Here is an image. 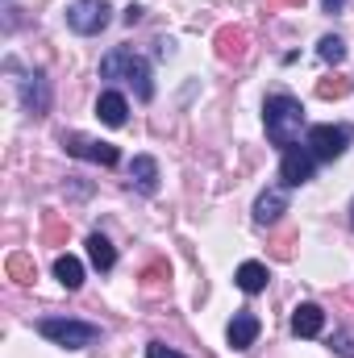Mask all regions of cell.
Returning a JSON list of instances; mask_svg holds the SVG:
<instances>
[{"label":"cell","mask_w":354,"mask_h":358,"mask_svg":"<svg viewBox=\"0 0 354 358\" xmlns=\"http://www.w3.org/2000/svg\"><path fill=\"white\" fill-rule=\"evenodd\" d=\"M263 117H267V138L275 142V146H292L296 138H300V129H304V108H300V100L296 96H267V108H263Z\"/></svg>","instance_id":"obj_1"},{"label":"cell","mask_w":354,"mask_h":358,"mask_svg":"<svg viewBox=\"0 0 354 358\" xmlns=\"http://www.w3.org/2000/svg\"><path fill=\"white\" fill-rule=\"evenodd\" d=\"M100 76H104V80H125L129 88L138 92V100H150V96H155L150 67H146V59H138L134 50H108V55L100 59Z\"/></svg>","instance_id":"obj_2"},{"label":"cell","mask_w":354,"mask_h":358,"mask_svg":"<svg viewBox=\"0 0 354 358\" xmlns=\"http://www.w3.org/2000/svg\"><path fill=\"white\" fill-rule=\"evenodd\" d=\"M38 334L50 338L55 346H67V350H84V346H92V342L100 338L96 325H88V321H63V317H46V321H38Z\"/></svg>","instance_id":"obj_3"},{"label":"cell","mask_w":354,"mask_h":358,"mask_svg":"<svg viewBox=\"0 0 354 358\" xmlns=\"http://www.w3.org/2000/svg\"><path fill=\"white\" fill-rule=\"evenodd\" d=\"M346 142H351V134L338 129V125H313V129H309V150H313V159L334 163V159L346 155Z\"/></svg>","instance_id":"obj_4"},{"label":"cell","mask_w":354,"mask_h":358,"mask_svg":"<svg viewBox=\"0 0 354 358\" xmlns=\"http://www.w3.org/2000/svg\"><path fill=\"white\" fill-rule=\"evenodd\" d=\"M67 25L76 29V34H100L104 25H108V4L104 0H76L71 8H67Z\"/></svg>","instance_id":"obj_5"},{"label":"cell","mask_w":354,"mask_h":358,"mask_svg":"<svg viewBox=\"0 0 354 358\" xmlns=\"http://www.w3.org/2000/svg\"><path fill=\"white\" fill-rule=\"evenodd\" d=\"M63 146H67V155H76V159H92V163H100V167H113V163L121 159L117 146H108V142H92V138H84V134H67Z\"/></svg>","instance_id":"obj_6"},{"label":"cell","mask_w":354,"mask_h":358,"mask_svg":"<svg viewBox=\"0 0 354 358\" xmlns=\"http://www.w3.org/2000/svg\"><path fill=\"white\" fill-rule=\"evenodd\" d=\"M279 179L288 187H300L313 179V150H300V146H288L283 150V163H279Z\"/></svg>","instance_id":"obj_7"},{"label":"cell","mask_w":354,"mask_h":358,"mask_svg":"<svg viewBox=\"0 0 354 358\" xmlns=\"http://www.w3.org/2000/svg\"><path fill=\"white\" fill-rule=\"evenodd\" d=\"M13 84L21 88V104H25L34 117L46 113V100H50V96H46V80H42V71H25V76L13 80Z\"/></svg>","instance_id":"obj_8"},{"label":"cell","mask_w":354,"mask_h":358,"mask_svg":"<svg viewBox=\"0 0 354 358\" xmlns=\"http://www.w3.org/2000/svg\"><path fill=\"white\" fill-rule=\"evenodd\" d=\"M283 213H288V192L283 187H267L263 196L255 200V221L259 225H275Z\"/></svg>","instance_id":"obj_9"},{"label":"cell","mask_w":354,"mask_h":358,"mask_svg":"<svg viewBox=\"0 0 354 358\" xmlns=\"http://www.w3.org/2000/svg\"><path fill=\"white\" fill-rule=\"evenodd\" d=\"M225 338H229V346H234V350L255 346V338H259V317H255V313H234V321H229Z\"/></svg>","instance_id":"obj_10"},{"label":"cell","mask_w":354,"mask_h":358,"mask_svg":"<svg viewBox=\"0 0 354 358\" xmlns=\"http://www.w3.org/2000/svg\"><path fill=\"white\" fill-rule=\"evenodd\" d=\"M325 329V313L317 308V304H300L296 313H292V334L296 338H317Z\"/></svg>","instance_id":"obj_11"},{"label":"cell","mask_w":354,"mask_h":358,"mask_svg":"<svg viewBox=\"0 0 354 358\" xmlns=\"http://www.w3.org/2000/svg\"><path fill=\"white\" fill-rule=\"evenodd\" d=\"M96 113H100V121L104 125H125V113H129V104H125V96L121 92H104L100 100H96Z\"/></svg>","instance_id":"obj_12"},{"label":"cell","mask_w":354,"mask_h":358,"mask_svg":"<svg viewBox=\"0 0 354 358\" xmlns=\"http://www.w3.org/2000/svg\"><path fill=\"white\" fill-rule=\"evenodd\" d=\"M129 176H134V183H138L142 192H159V163H155L150 155H138L134 167H129Z\"/></svg>","instance_id":"obj_13"},{"label":"cell","mask_w":354,"mask_h":358,"mask_svg":"<svg viewBox=\"0 0 354 358\" xmlns=\"http://www.w3.org/2000/svg\"><path fill=\"white\" fill-rule=\"evenodd\" d=\"M88 259L96 271H113V263H117V250H113V242L104 238V234H92L88 238Z\"/></svg>","instance_id":"obj_14"},{"label":"cell","mask_w":354,"mask_h":358,"mask_svg":"<svg viewBox=\"0 0 354 358\" xmlns=\"http://www.w3.org/2000/svg\"><path fill=\"white\" fill-rule=\"evenodd\" d=\"M55 279H59L63 287H71V292H76V287L84 283V263H80V259H71V255H59V259H55Z\"/></svg>","instance_id":"obj_15"},{"label":"cell","mask_w":354,"mask_h":358,"mask_svg":"<svg viewBox=\"0 0 354 358\" xmlns=\"http://www.w3.org/2000/svg\"><path fill=\"white\" fill-rule=\"evenodd\" d=\"M267 279H271V275H267L263 263H242V267H238V287H242V292H250V296H255V292H263Z\"/></svg>","instance_id":"obj_16"},{"label":"cell","mask_w":354,"mask_h":358,"mask_svg":"<svg viewBox=\"0 0 354 358\" xmlns=\"http://www.w3.org/2000/svg\"><path fill=\"white\" fill-rule=\"evenodd\" d=\"M217 55L221 59H242L246 55V34L242 29H221L217 34Z\"/></svg>","instance_id":"obj_17"},{"label":"cell","mask_w":354,"mask_h":358,"mask_svg":"<svg viewBox=\"0 0 354 358\" xmlns=\"http://www.w3.org/2000/svg\"><path fill=\"white\" fill-rule=\"evenodd\" d=\"M317 50H321V59H325V63H334V67L346 59V42H342V38H334V34H325V38L317 42Z\"/></svg>","instance_id":"obj_18"},{"label":"cell","mask_w":354,"mask_h":358,"mask_svg":"<svg viewBox=\"0 0 354 358\" xmlns=\"http://www.w3.org/2000/svg\"><path fill=\"white\" fill-rule=\"evenodd\" d=\"M8 275H13L17 283H29V279H34V263H29L25 255H13V259H8Z\"/></svg>","instance_id":"obj_19"},{"label":"cell","mask_w":354,"mask_h":358,"mask_svg":"<svg viewBox=\"0 0 354 358\" xmlns=\"http://www.w3.org/2000/svg\"><path fill=\"white\" fill-rule=\"evenodd\" d=\"M317 96H321V100H338V96H346V84H342V80H321V84H317Z\"/></svg>","instance_id":"obj_20"},{"label":"cell","mask_w":354,"mask_h":358,"mask_svg":"<svg viewBox=\"0 0 354 358\" xmlns=\"http://www.w3.org/2000/svg\"><path fill=\"white\" fill-rule=\"evenodd\" d=\"M146 358H183V355L171 350V346H163V342H150V346H146Z\"/></svg>","instance_id":"obj_21"},{"label":"cell","mask_w":354,"mask_h":358,"mask_svg":"<svg viewBox=\"0 0 354 358\" xmlns=\"http://www.w3.org/2000/svg\"><path fill=\"white\" fill-rule=\"evenodd\" d=\"M134 21H142V8H138V4L125 8V25H134Z\"/></svg>","instance_id":"obj_22"},{"label":"cell","mask_w":354,"mask_h":358,"mask_svg":"<svg viewBox=\"0 0 354 358\" xmlns=\"http://www.w3.org/2000/svg\"><path fill=\"white\" fill-rule=\"evenodd\" d=\"M342 4L346 0H325V13H342Z\"/></svg>","instance_id":"obj_23"},{"label":"cell","mask_w":354,"mask_h":358,"mask_svg":"<svg viewBox=\"0 0 354 358\" xmlns=\"http://www.w3.org/2000/svg\"><path fill=\"white\" fill-rule=\"evenodd\" d=\"M351 221H354V204H351Z\"/></svg>","instance_id":"obj_24"}]
</instances>
